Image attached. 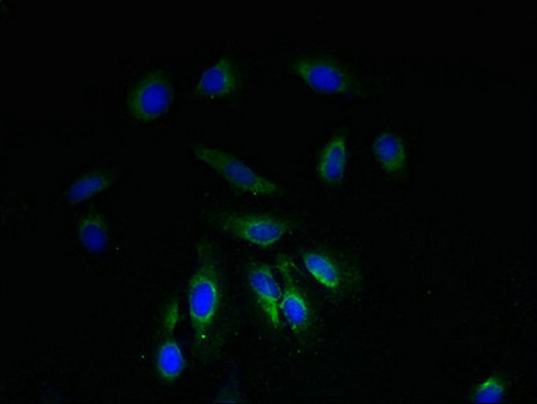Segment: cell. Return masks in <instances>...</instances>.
Segmentation results:
<instances>
[{"mask_svg": "<svg viewBox=\"0 0 537 404\" xmlns=\"http://www.w3.org/2000/svg\"><path fill=\"white\" fill-rule=\"evenodd\" d=\"M174 100L173 85L161 71L146 73L128 95L127 108L139 122H153L170 110Z\"/></svg>", "mask_w": 537, "mask_h": 404, "instance_id": "4", "label": "cell"}, {"mask_svg": "<svg viewBox=\"0 0 537 404\" xmlns=\"http://www.w3.org/2000/svg\"><path fill=\"white\" fill-rule=\"evenodd\" d=\"M278 267L283 281L282 290H280V314L294 333H305L311 324L310 303L295 283L290 260L282 256L278 260Z\"/></svg>", "mask_w": 537, "mask_h": 404, "instance_id": "6", "label": "cell"}, {"mask_svg": "<svg viewBox=\"0 0 537 404\" xmlns=\"http://www.w3.org/2000/svg\"><path fill=\"white\" fill-rule=\"evenodd\" d=\"M372 153L385 173L398 176L406 170L407 146L399 135L393 132H383L373 142Z\"/></svg>", "mask_w": 537, "mask_h": 404, "instance_id": "11", "label": "cell"}, {"mask_svg": "<svg viewBox=\"0 0 537 404\" xmlns=\"http://www.w3.org/2000/svg\"><path fill=\"white\" fill-rule=\"evenodd\" d=\"M507 392L508 383L503 376L490 375L474 387L470 400L474 403H500L504 402Z\"/></svg>", "mask_w": 537, "mask_h": 404, "instance_id": "15", "label": "cell"}, {"mask_svg": "<svg viewBox=\"0 0 537 404\" xmlns=\"http://www.w3.org/2000/svg\"><path fill=\"white\" fill-rule=\"evenodd\" d=\"M248 285L251 287L260 312L272 329L280 328V286L270 264L259 263L249 267Z\"/></svg>", "mask_w": 537, "mask_h": 404, "instance_id": "7", "label": "cell"}, {"mask_svg": "<svg viewBox=\"0 0 537 404\" xmlns=\"http://www.w3.org/2000/svg\"><path fill=\"white\" fill-rule=\"evenodd\" d=\"M112 178L108 174L101 172H92L84 174L79 180L73 182L66 193V198L72 204H81V202L91 200V198L99 196L110 188Z\"/></svg>", "mask_w": 537, "mask_h": 404, "instance_id": "14", "label": "cell"}, {"mask_svg": "<svg viewBox=\"0 0 537 404\" xmlns=\"http://www.w3.org/2000/svg\"><path fill=\"white\" fill-rule=\"evenodd\" d=\"M303 266L318 285L330 293H338L344 285V273L336 259L321 251H306L302 254Z\"/></svg>", "mask_w": 537, "mask_h": 404, "instance_id": "10", "label": "cell"}, {"mask_svg": "<svg viewBox=\"0 0 537 404\" xmlns=\"http://www.w3.org/2000/svg\"><path fill=\"white\" fill-rule=\"evenodd\" d=\"M193 154L213 172L223 177L233 189L251 196L268 197L280 192L279 186L270 178L255 172L235 155L213 147L196 145Z\"/></svg>", "mask_w": 537, "mask_h": 404, "instance_id": "2", "label": "cell"}, {"mask_svg": "<svg viewBox=\"0 0 537 404\" xmlns=\"http://www.w3.org/2000/svg\"><path fill=\"white\" fill-rule=\"evenodd\" d=\"M221 281L212 248L206 242L198 246V264L189 283L190 324L197 345L208 343L210 330L221 308Z\"/></svg>", "mask_w": 537, "mask_h": 404, "instance_id": "1", "label": "cell"}, {"mask_svg": "<svg viewBox=\"0 0 537 404\" xmlns=\"http://www.w3.org/2000/svg\"><path fill=\"white\" fill-rule=\"evenodd\" d=\"M349 163L348 141L342 135H336L326 143L319 155L317 174L326 185L341 184L346 176Z\"/></svg>", "mask_w": 537, "mask_h": 404, "instance_id": "9", "label": "cell"}, {"mask_svg": "<svg viewBox=\"0 0 537 404\" xmlns=\"http://www.w3.org/2000/svg\"><path fill=\"white\" fill-rule=\"evenodd\" d=\"M217 225L233 238L259 248L274 247L293 231V223L270 215H221Z\"/></svg>", "mask_w": 537, "mask_h": 404, "instance_id": "3", "label": "cell"}, {"mask_svg": "<svg viewBox=\"0 0 537 404\" xmlns=\"http://www.w3.org/2000/svg\"><path fill=\"white\" fill-rule=\"evenodd\" d=\"M179 320V309L177 303H171L169 309L165 314V322L163 326L167 330V333H173L175 326H177Z\"/></svg>", "mask_w": 537, "mask_h": 404, "instance_id": "16", "label": "cell"}, {"mask_svg": "<svg viewBox=\"0 0 537 404\" xmlns=\"http://www.w3.org/2000/svg\"><path fill=\"white\" fill-rule=\"evenodd\" d=\"M293 71L307 87L324 95H348L354 89L352 76L337 62L324 58H298Z\"/></svg>", "mask_w": 537, "mask_h": 404, "instance_id": "5", "label": "cell"}, {"mask_svg": "<svg viewBox=\"0 0 537 404\" xmlns=\"http://www.w3.org/2000/svg\"><path fill=\"white\" fill-rule=\"evenodd\" d=\"M237 87L239 75L235 64L229 58H221L202 73L196 93L201 97H225L232 95Z\"/></svg>", "mask_w": 537, "mask_h": 404, "instance_id": "8", "label": "cell"}, {"mask_svg": "<svg viewBox=\"0 0 537 404\" xmlns=\"http://www.w3.org/2000/svg\"><path fill=\"white\" fill-rule=\"evenodd\" d=\"M77 235L84 248L93 254L104 251L110 242V227L100 213H89L79 221Z\"/></svg>", "mask_w": 537, "mask_h": 404, "instance_id": "13", "label": "cell"}, {"mask_svg": "<svg viewBox=\"0 0 537 404\" xmlns=\"http://www.w3.org/2000/svg\"><path fill=\"white\" fill-rule=\"evenodd\" d=\"M155 367L159 378L165 383H174L181 378L186 368V357L181 345L174 337H167L157 349Z\"/></svg>", "mask_w": 537, "mask_h": 404, "instance_id": "12", "label": "cell"}]
</instances>
